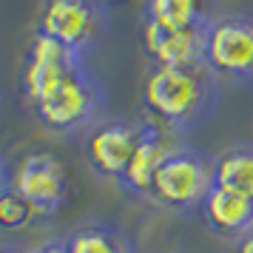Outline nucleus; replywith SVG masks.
Segmentation results:
<instances>
[{"instance_id": "1", "label": "nucleus", "mask_w": 253, "mask_h": 253, "mask_svg": "<svg viewBox=\"0 0 253 253\" xmlns=\"http://www.w3.org/2000/svg\"><path fill=\"white\" fill-rule=\"evenodd\" d=\"M219 80L199 66H151L142 80V117L176 137H188L213 117Z\"/></svg>"}, {"instance_id": "2", "label": "nucleus", "mask_w": 253, "mask_h": 253, "mask_svg": "<svg viewBox=\"0 0 253 253\" xmlns=\"http://www.w3.org/2000/svg\"><path fill=\"white\" fill-rule=\"evenodd\" d=\"M35 120L57 137L88 134L103 123L105 114V85L88 63L74 69L46 100L32 105Z\"/></svg>"}, {"instance_id": "3", "label": "nucleus", "mask_w": 253, "mask_h": 253, "mask_svg": "<svg viewBox=\"0 0 253 253\" xmlns=\"http://www.w3.org/2000/svg\"><path fill=\"white\" fill-rule=\"evenodd\" d=\"M211 191H213V157L185 142L160 165L148 202L171 213H191L202 208Z\"/></svg>"}, {"instance_id": "4", "label": "nucleus", "mask_w": 253, "mask_h": 253, "mask_svg": "<svg viewBox=\"0 0 253 253\" xmlns=\"http://www.w3.org/2000/svg\"><path fill=\"white\" fill-rule=\"evenodd\" d=\"M37 32L88 60L111 32V14L103 0H43Z\"/></svg>"}, {"instance_id": "5", "label": "nucleus", "mask_w": 253, "mask_h": 253, "mask_svg": "<svg viewBox=\"0 0 253 253\" xmlns=\"http://www.w3.org/2000/svg\"><path fill=\"white\" fill-rule=\"evenodd\" d=\"M205 66L219 83H253V17L245 12L216 14L205 29Z\"/></svg>"}, {"instance_id": "6", "label": "nucleus", "mask_w": 253, "mask_h": 253, "mask_svg": "<svg viewBox=\"0 0 253 253\" xmlns=\"http://www.w3.org/2000/svg\"><path fill=\"white\" fill-rule=\"evenodd\" d=\"M12 188L35 208L43 219L54 216L71 199V173L66 162L48 154L32 151L23 154L12 171Z\"/></svg>"}, {"instance_id": "7", "label": "nucleus", "mask_w": 253, "mask_h": 253, "mask_svg": "<svg viewBox=\"0 0 253 253\" xmlns=\"http://www.w3.org/2000/svg\"><path fill=\"white\" fill-rule=\"evenodd\" d=\"M83 63H88V60L77 57L74 51H69L57 40L35 32L32 40H29V48H26L23 71H20V88H23L29 105L46 100L48 94L54 91L74 69H80Z\"/></svg>"}, {"instance_id": "8", "label": "nucleus", "mask_w": 253, "mask_h": 253, "mask_svg": "<svg viewBox=\"0 0 253 253\" xmlns=\"http://www.w3.org/2000/svg\"><path fill=\"white\" fill-rule=\"evenodd\" d=\"M142 134V117L137 120H108L85 134V160L91 171L103 179L120 182L128 160Z\"/></svg>"}, {"instance_id": "9", "label": "nucleus", "mask_w": 253, "mask_h": 253, "mask_svg": "<svg viewBox=\"0 0 253 253\" xmlns=\"http://www.w3.org/2000/svg\"><path fill=\"white\" fill-rule=\"evenodd\" d=\"M185 145L182 137H176L171 131H165L162 126L151 123L142 117V134H139V142L131 160H128V168L126 173L120 176V188L126 191L128 196H137V199H145L148 202V194H151V185H154V176L160 171V165L173 151Z\"/></svg>"}, {"instance_id": "10", "label": "nucleus", "mask_w": 253, "mask_h": 253, "mask_svg": "<svg viewBox=\"0 0 253 253\" xmlns=\"http://www.w3.org/2000/svg\"><path fill=\"white\" fill-rule=\"evenodd\" d=\"M205 29H160L142 23V51L151 66H199L205 51Z\"/></svg>"}, {"instance_id": "11", "label": "nucleus", "mask_w": 253, "mask_h": 253, "mask_svg": "<svg viewBox=\"0 0 253 253\" xmlns=\"http://www.w3.org/2000/svg\"><path fill=\"white\" fill-rule=\"evenodd\" d=\"M202 219L211 233L219 239L239 242L253 230V199L242 194H230L222 188H213L202 202Z\"/></svg>"}, {"instance_id": "12", "label": "nucleus", "mask_w": 253, "mask_h": 253, "mask_svg": "<svg viewBox=\"0 0 253 253\" xmlns=\"http://www.w3.org/2000/svg\"><path fill=\"white\" fill-rule=\"evenodd\" d=\"M145 23L160 29H196L216 17V0H145Z\"/></svg>"}, {"instance_id": "13", "label": "nucleus", "mask_w": 253, "mask_h": 253, "mask_svg": "<svg viewBox=\"0 0 253 253\" xmlns=\"http://www.w3.org/2000/svg\"><path fill=\"white\" fill-rule=\"evenodd\" d=\"M213 188L253 199V145H233L213 157Z\"/></svg>"}, {"instance_id": "14", "label": "nucleus", "mask_w": 253, "mask_h": 253, "mask_svg": "<svg viewBox=\"0 0 253 253\" xmlns=\"http://www.w3.org/2000/svg\"><path fill=\"white\" fill-rule=\"evenodd\" d=\"M66 248L69 253H137L134 242L111 222H88L71 230Z\"/></svg>"}, {"instance_id": "15", "label": "nucleus", "mask_w": 253, "mask_h": 253, "mask_svg": "<svg viewBox=\"0 0 253 253\" xmlns=\"http://www.w3.org/2000/svg\"><path fill=\"white\" fill-rule=\"evenodd\" d=\"M40 219L43 216H40L17 191H14L12 185L0 194V228L3 230L29 228V225H35V222H40Z\"/></svg>"}, {"instance_id": "16", "label": "nucleus", "mask_w": 253, "mask_h": 253, "mask_svg": "<svg viewBox=\"0 0 253 253\" xmlns=\"http://www.w3.org/2000/svg\"><path fill=\"white\" fill-rule=\"evenodd\" d=\"M29 253H69V248H66V239H48L43 245L32 248Z\"/></svg>"}, {"instance_id": "17", "label": "nucleus", "mask_w": 253, "mask_h": 253, "mask_svg": "<svg viewBox=\"0 0 253 253\" xmlns=\"http://www.w3.org/2000/svg\"><path fill=\"white\" fill-rule=\"evenodd\" d=\"M9 185H12V171H9V165H6V157L0 154V194H3Z\"/></svg>"}, {"instance_id": "18", "label": "nucleus", "mask_w": 253, "mask_h": 253, "mask_svg": "<svg viewBox=\"0 0 253 253\" xmlns=\"http://www.w3.org/2000/svg\"><path fill=\"white\" fill-rule=\"evenodd\" d=\"M236 253H253V230L245 236V239L236 242Z\"/></svg>"}, {"instance_id": "19", "label": "nucleus", "mask_w": 253, "mask_h": 253, "mask_svg": "<svg viewBox=\"0 0 253 253\" xmlns=\"http://www.w3.org/2000/svg\"><path fill=\"white\" fill-rule=\"evenodd\" d=\"M0 253H29V251H23V248H0Z\"/></svg>"}]
</instances>
